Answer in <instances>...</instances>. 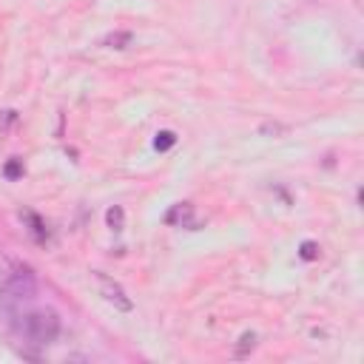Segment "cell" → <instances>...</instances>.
Listing matches in <instances>:
<instances>
[{"instance_id": "cell-10", "label": "cell", "mask_w": 364, "mask_h": 364, "mask_svg": "<svg viewBox=\"0 0 364 364\" xmlns=\"http://www.w3.org/2000/svg\"><path fill=\"white\" fill-rule=\"evenodd\" d=\"M20 173H23V165H20L17 159H11V162L6 165V176H9V179H17Z\"/></svg>"}, {"instance_id": "cell-6", "label": "cell", "mask_w": 364, "mask_h": 364, "mask_svg": "<svg viewBox=\"0 0 364 364\" xmlns=\"http://www.w3.org/2000/svg\"><path fill=\"white\" fill-rule=\"evenodd\" d=\"M105 219H108V225H111L114 230H122V208H111V210L105 213Z\"/></svg>"}, {"instance_id": "cell-5", "label": "cell", "mask_w": 364, "mask_h": 364, "mask_svg": "<svg viewBox=\"0 0 364 364\" xmlns=\"http://www.w3.org/2000/svg\"><path fill=\"white\" fill-rule=\"evenodd\" d=\"M125 43H131V31H117V34L105 37V46H111V48H125Z\"/></svg>"}, {"instance_id": "cell-9", "label": "cell", "mask_w": 364, "mask_h": 364, "mask_svg": "<svg viewBox=\"0 0 364 364\" xmlns=\"http://www.w3.org/2000/svg\"><path fill=\"white\" fill-rule=\"evenodd\" d=\"M316 256H318V245H316V242H304V245H301V259L313 262Z\"/></svg>"}, {"instance_id": "cell-3", "label": "cell", "mask_w": 364, "mask_h": 364, "mask_svg": "<svg viewBox=\"0 0 364 364\" xmlns=\"http://www.w3.org/2000/svg\"><path fill=\"white\" fill-rule=\"evenodd\" d=\"M94 279H97V287H100V293L105 296V301H111V304L119 307V310H131V299L125 296V290H122L114 279H108V276L100 273V270H94Z\"/></svg>"}, {"instance_id": "cell-2", "label": "cell", "mask_w": 364, "mask_h": 364, "mask_svg": "<svg viewBox=\"0 0 364 364\" xmlns=\"http://www.w3.org/2000/svg\"><path fill=\"white\" fill-rule=\"evenodd\" d=\"M20 333H23V338H26L28 344L46 347V344H51V341L57 338V333H60V318H57V313H51V310H31V313L23 316Z\"/></svg>"}, {"instance_id": "cell-1", "label": "cell", "mask_w": 364, "mask_h": 364, "mask_svg": "<svg viewBox=\"0 0 364 364\" xmlns=\"http://www.w3.org/2000/svg\"><path fill=\"white\" fill-rule=\"evenodd\" d=\"M37 296V279L31 270H14L3 287H0V310L17 313L23 304H28Z\"/></svg>"}, {"instance_id": "cell-7", "label": "cell", "mask_w": 364, "mask_h": 364, "mask_svg": "<svg viewBox=\"0 0 364 364\" xmlns=\"http://www.w3.org/2000/svg\"><path fill=\"white\" fill-rule=\"evenodd\" d=\"M173 142H176V136H173L171 131H162V134H156V142H154V145H156L159 151H165V148H171Z\"/></svg>"}, {"instance_id": "cell-4", "label": "cell", "mask_w": 364, "mask_h": 364, "mask_svg": "<svg viewBox=\"0 0 364 364\" xmlns=\"http://www.w3.org/2000/svg\"><path fill=\"white\" fill-rule=\"evenodd\" d=\"M191 210H193V208H191L188 202H182V205H176L165 219H168L171 225H176V222H179V225H185V228H193V222H191Z\"/></svg>"}, {"instance_id": "cell-8", "label": "cell", "mask_w": 364, "mask_h": 364, "mask_svg": "<svg viewBox=\"0 0 364 364\" xmlns=\"http://www.w3.org/2000/svg\"><path fill=\"white\" fill-rule=\"evenodd\" d=\"M239 341H242V344H239V350H236V355H245L247 350H253V344H256V336H253V333H245V336H242Z\"/></svg>"}]
</instances>
